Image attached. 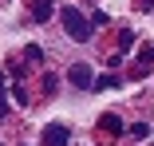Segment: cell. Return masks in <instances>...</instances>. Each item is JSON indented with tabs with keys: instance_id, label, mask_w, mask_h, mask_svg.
I'll use <instances>...</instances> for the list:
<instances>
[{
	"instance_id": "1",
	"label": "cell",
	"mask_w": 154,
	"mask_h": 146,
	"mask_svg": "<svg viewBox=\"0 0 154 146\" xmlns=\"http://www.w3.org/2000/svg\"><path fill=\"white\" fill-rule=\"evenodd\" d=\"M63 32H67L75 44H87V40H91V32H95V24H91L79 8H67V12H63Z\"/></svg>"
},
{
	"instance_id": "2",
	"label": "cell",
	"mask_w": 154,
	"mask_h": 146,
	"mask_svg": "<svg viewBox=\"0 0 154 146\" xmlns=\"http://www.w3.org/2000/svg\"><path fill=\"white\" fill-rule=\"evenodd\" d=\"M40 138H44V146H67V142H71V130L59 126V123H48Z\"/></svg>"
},
{
	"instance_id": "3",
	"label": "cell",
	"mask_w": 154,
	"mask_h": 146,
	"mask_svg": "<svg viewBox=\"0 0 154 146\" xmlns=\"http://www.w3.org/2000/svg\"><path fill=\"white\" fill-rule=\"evenodd\" d=\"M67 79H71L75 87H83V91H91V87H95V75H91V67H87V63H71Z\"/></svg>"
},
{
	"instance_id": "4",
	"label": "cell",
	"mask_w": 154,
	"mask_h": 146,
	"mask_svg": "<svg viewBox=\"0 0 154 146\" xmlns=\"http://www.w3.org/2000/svg\"><path fill=\"white\" fill-rule=\"evenodd\" d=\"M51 12H55V4H51V0H36V4H32V20H36V24L51 20Z\"/></svg>"
},
{
	"instance_id": "5",
	"label": "cell",
	"mask_w": 154,
	"mask_h": 146,
	"mask_svg": "<svg viewBox=\"0 0 154 146\" xmlns=\"http://www.w3.org/2000/svg\"><path fill=\"white\" fill-rule=\"evenodd\" d=\"M103 130H111V134H122L127 126H122V119H119V114H103Z\"/></svg>"
},
{
	"instance_id": "6",
	"label": "cell",
	"mask_w": 154,
	"mask_h": 146,
	"mask_svg": "<svg viewBox=\"0 0 154 146\" xmlns=\"http://www.w3.org/2000/svg\"><path fill=\"white\" fill-rule=\"evenodd\" d=\"M150 63H154V47H142V55H138V63H134V75H138V71H146Z\"/></svg>"
},
{
	"instance_id": "7",
	"label": "cell",
	"mask_w": 154,
	"mask_h": 146,
	"mask_svg": "<svg viewBox=\"0 0 154 146\" xmlns=\"http://www.w3.org/2000/svg\"><path fill=\"white\" fill-rule=\"evenodd\" d=\"M131 47H134V36H131V32H122V40H119V51H115V59H122V55H127Z\"/></svg>"
},
{
	"instance_id": "8",
	"label": "cell",
	"mask_w": 154,
	"mask_h": 146,
	"mask_svg": "<svg viewBox=\"0 0 154 146\" xmlns=\"http://www.w3.org/2000/svg\"><path fill=\"white\" fill-rule=\"evenodd\" d=\"M103 87H119V75H103V79H95V87H91V91H103Z\"/></svg>"
},
{
	"instance_id": "9",
	"label": "cell",
	"mask_w": 154,
	"mask_h": 146,
	"mask_svg": "<svg viewBox=\"0 0 154 146\" xmlns=\"http://www.w3.org/2000/svg\"><path fill=\"white\" fill-rule=\"evenodd\" d=\"M146 134H150L146 123H134V126H131V138H146Z\"/></svg>"
},
{
	"instance_id": "10",
	"label": "cell",
	"mask_w": 154,
	"mask_h": 146,
	"mask_svg": "<svg viewBox=\"0 0 154 146\" xmlns=\"http://www.w3.org/2000/svg\"><path fill=\"white\" fill-rule=\"evenodd\" d=\"M24 59H28V63H36V59H44V51H40V47H28V51H24Z\"/></svg>"
},
{
	"instance_id": "11",
	"label": "cell",
	"mask_w": 154,
	"mask_h": 146,
	"mask_svg": "<svg viewBox=\"0 0 154 146\" xmlns=\"http://www.w3.org/2000/svg\"><path fill=\"white\" fill-rule=\"evenodd\" d=\"M8 119V99H4V91H0V123Z\"/></svg>"
},
{
	"instance_id": "12",
	"label": "cell",
	"mask_w": 154,
	"mask_h": 146,
	"mask_svg": "<svg viewBox=\"0 0 154 146\" xmlns=\"http://www.w3.org/2000/svg\"><path fill=\"white\" fill-rule=\"evenodd\" d=\"M0 91H4V75H0Z\"/></svg>"
}]
</instances>
